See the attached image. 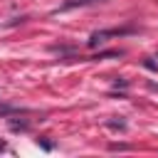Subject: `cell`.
<instances>
[{"instance_id": "7a4b0ae2", "label": "cell", "mask_w": 158, "mask_h": 158, "mask_svg": "<svg viewBox=\"0 0 158 158\" xmlns=\"http://www.w3.org/2000/svg\"><path fill=\"white\" fill-rule=\"evenodd\" d=\"M86 2H96V0H69V2H64V7H74V5H86ZM101 2V0H99Z\"/></svg>"}, {"instance_id": "6da1fadb", "label": "cell", "mask_w": 158, "mask_h": 158, "mask_svg": "<svg viewBox=\"0 0 158 158\" xmlns=\"http://www.w3.org/2000/svg\"><path fill=\"white\" fill-rule=\"evenodd\" d=\"M123 32H128V30H106V32H94L91 40H89V47H96V44L104 42L106 37H116V35H123Z\"/></svg>"}]
</instances>
